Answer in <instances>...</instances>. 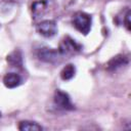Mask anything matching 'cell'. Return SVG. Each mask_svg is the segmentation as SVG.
Returning a JSON list of instances; mask_svg holds the SVG:
<instances>
[{
    "label": "cell",
    "instance_id": "obj_1",
    "mask_svg": "<svg viewBox=\"0 0 131 131\" xmlns=\"http://www.w3.org/2000/svg\"><path fill=\"white\" fill-rule=\"evenodd\" d=\"M92 18L88 13L79 11L73 17V25L74 27L82 34L87 35L91 30Z\"/></svg>",
    "mask_w": 131,
    "mask_h": 131
},
{
    "label": "cell",
    "instance_id": "obj_2",
    "mask_svg": "<svg viewBox=\"0 0 131 131\" xmlns=\"http://www.w3.org/2000/svg\"><path fill=\"white\" fill-rule=\"evenodd\" d=\"M38 58L44 62H49V63H53L56 62L57 60H59L60 57V52L58 50H55L53 48H48V47H44L41 48L38 53Z\"/></svg>",
    "mask_w": 131,
    "mask_h": 131
},
{
    "label": "cell",
    "instance_id": "obj_3",
    "mask_svg": "<svg viewBox=\"0 0 131 131\" xmlns=\"http://www.w3.org/2000/svg\"><path fill=\"white\" fill-rule=\"evenodd\" d=\"M54 103L62 108V110H67V111H71V110H74V104L72 103L71 101V98L69 96L68 93L57 89L55 92H54Z\"/></svg>",
    "mask_w": 131,
    "mask_h": 131
},
{
    "label": "cell",
    "instance_id": "obj_4",
    "mask_svg": "<svg viewBox=\"0 0 131 131\" xmlns=\"http://www.w3.org/2000/svg\"><path fill=\"white\" fill-rule=\"evenodd\" d=\"M37 31L44 37H53L57 33V26L54 20H43L37 26Z\"/></svg>",
    "mask_w": 131,
    "mask_h": 131
},
{
    "label": "cell",
    "instance_id": "obj_5",
    "mask_svg": "<svg viewBox=\"0 0 131 131\" xmlns=\"http://www.w3.org/2000/svg\"><path fill=\"white\" fill-rule=\"evenodd\" d=\"M81 50V45H79L75 40L70 37H66L59 44V52L60 54H71Z\"/></svg>",
    "mask_w": 131,
    "mask_h": 131
},
{
    "label": "cell",
    "instance_id": "obj_6",
    "mask_svg": "<svg viewBox=\"0 0 131 131\" xmlns=\"http://www.w3.org/2000/svg\"><path fill=\"white\" fill-rule=\"evenodd\" d=\"M126 64H128V57L123 54H118L108 60V62L106 63V70L113 72Z\"/></svg>",
    "mask_w": 131,
    "mask_h": 131
},
{
    "label": "cell",
    "instance_id": "obj_7",
    "mask_svg": "<svg viewBox=\"0 0 131 131\" xmlns=\"http://www.w3.org/2000/svg\"><path fill=\"white\" fill-rule=\"evenodd\" d=\"M21 77L16 73H7L3 78V83L7 88H15L21 84Z\"/></svg>",
    "mask_w": 131,
    "mask_h": 131
},
{
    "label": "cell",
    "instance_id": "obj_8",
    "mask_svg": "<svg viewBox=\"0 0 131 131\" xmlns=\"http://www.w3.org/2000/svg\"><path fill=\"white\" fill-rule=\"evenodd\" d=\"M18 129L20 131H41L43 128L36 122L32 121H21L18 124Z\"/></svg>",
    "mask_w": 131,
    "mask_h": 131
},
{
    "label": "cell",
    "instance_id": "obj_9",
    "mask_svg": "<svg viewBox=\"0 0 131 131\" xmlns=\"http://www.w3.org/2000/svg\"><path fill=\"white\" fill-rule=\"evenodd\" d=\"M6 60L11 67H21L23 66V56H21L20 51H18V50H15V51L11 52L9 55H7Z\"/></svg>",
    "mask_w": 131,
    "mask_h": 131
},
{
    "label": "cell",
    "instance_id": "obj_10",
    "mask_svg": "<svg viewBox=\"0 0 131 131\" xmlns=\"http://www.w3.org/2000/svg\"><path fill=\"white\" fill-rule=\"evenodd\" d=\"M76 74V68L74 64L72 63H69L67 64L60 72V78L64 81H68V80H71Z\"/></svg>",
    "mask_w": 131,
    "mask_h": 131
},
{
    "label": "cell",
    "instance_id": "obj_11",
    "mask_svg": "<svg viewBox=\"0 0 131 131\" xmlns=\"http://www.w3.org/2000/svg\"><path fill=\"white\" fill-rule=\"evenodd\" d=\"M44 8H46V2L45 1H37L32 6V10H33V13L35 15H38V14L42 13V10Z\"/></svg>",
    "mask_w": 131,
    "mask_h": 131
},
{
    "label": "cell",
    "instance_id": "obj_12",
    "mask_svg": "<svg viewBox=\"0 0 131 131\" xmlns=\"http://www.w3.org/2000/svg\"><path fill=\"white\" fill-rule=\"evenodd\" d=\"M124 25L128 31H130V10H127L124 16Z\"/></svg>",
    "mask_w": 131,
    "mask_h": 131
},
{
    "label": "cell",
    "instance_id": "obj_13",
    "mask_svg": "<svg viewBox=\"0 0 131 131\" xmlns=\"http://www.w3.org/2000/svg\"><path fill=\"white\" fill-rule=\"evenodd\" d=\"M0 117H1V112H0Z\"/></svg>",
    "mask_w": 131,
    "mask_h": 131
}]
</instances>
